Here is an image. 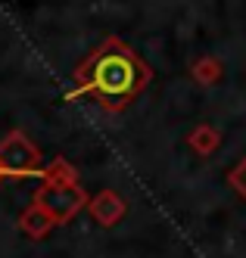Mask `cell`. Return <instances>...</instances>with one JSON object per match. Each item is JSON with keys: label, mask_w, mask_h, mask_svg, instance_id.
Masks as SVG:
<instances>
[{"label": "cell", "mask_w": 246, "mask_h": 258, "mask_svg": "<svg viewBox=\"0 0 246 258\" xmlns=\"http://www.w3.org/2000/svg\"><path fill=\"white\" fill-rule=\"evenodd\" d=\"M0 180H4V177H0Z\"/></svg>", "instance_id": "30bf717a"}, {"label": "cell", "mask_w": 246, "mask_h": 258, "mask_svg": "<svg viewBox=\"0 0 246 258\" xmlns=\"http://www.w3.org/2000/svg\"><path fill=\"white\" fill-rule=\"evenodd\" d=\"M87 212L100 227H116L128 212V202L116 190H100L93 199H87Z\"/></svg>", "instance_id": "277c9868"}, {"label": "cell", "mask_w": 246, "mask_h": 258, "mask_svg": "<svg viewBox=\"0 0 246 258\" xmlns=\"http://www.w3.org/2000/svg\"><path fill=\"white\" fill-rule=\"evenodd\" d=\"M190 78L196 81V84H203V87H212V84H218L221 81V75H224V66L215 59V56H200V59H193L190 62Z\"/></svg>", "instance_id": "52a82bcc"}, {"label": "cell", "mask_w": 246, "mask_h": 258, "mask_svg": "<svg viewBox=\"0 0 246 258\" xmlns=\"http://www.w3.org/2000/svg\"><path fill=\"white\" fill-rule=\"evenodd\" d=\"M87 193L78 187V183H53L44 180L41 187L34 190V206H41L56 224H69V221L78 215L81 209H87Z\"/></svg>", "instance_id": "3957f363"}, {"label": "cell", "mask_w": 246, "mask_h": 258, "mask_svg": "<svg viewBox=\"0 0 246 258\" xmlns=\"http://www.w3.org/2000/svg\"><path fill=\"white\" fill-rule=\"evenodd\" d=\"M228 183H231V187L246 199V156H243V159L234 165V168L228 171Z\"/></svg>", "instance_id": "9c48e42d"}, {"label": "cell", "mask_w": 246, "mask_h": 258, "mask_svg": "<svg viewBox=\"0 0 246 258\" xmlns=\"http://www.w3.org/2000/svg\"><path fill=\"white\" fill-rule=\"evenodd\" d=\"M41 150L22 131H10L0 140V177H41Z\"/></svg>", "instance_id": "7a4b0ae2"}, {"label": "cell", "mask_w": 246, "mask_h": 258, "mask_svg": "<svg viewBox=\"0 0 246 258\" xmlns=\"http://www.w3.org/2000/svg\"><path fill=\"white\" fill-rule=\"evenodd\" d=\"M187 146H190L196 156H212L218 146H221L218 127H212V124H196L193 131L187 134Z\"/></svg>", "instance_id": "8992f818"}, {"label": "cell", "mask_w": 246, "mask_h": 258, "mask_svg": "<svg viewBox=\"0 0 246 258\" xmlns=\"http://www.w3.org/2000/svg\"><path fill=\"white\" fill-rule=\"evenodd\" d=\"M53 227H56V221L41 206H34V202H31L22 215H19V230H22L25 236H31V239H44Z\"/></svg>", "instance_id": "5b68a950"}, {"label": "cell", "mask_w": 246, "mask_h": 258, "mask_svg": "<svg viewBox=\"0 0 246 258\" xmlns=\"http://www.w3.org/2000/svg\"><path fill=\"white\" fill-rule=\"evenodd\" d=\"M41 180H53V183H78V174L66 159H53L47 168L41 171Z\"/></svg>", "instance_id": "ba28073f"}, {"label": "cell", "mask_w": 246, "mask_h": 258, "mask_svg": "<svg viewBox=\"0 0 246 258\" xmlns=\"http://www.w3.org/2000/svg\"><path fill=\"white\" fill-rule=\"evenodd\" d=\"M72 100L75 97H90L97 100L100 109L106 112H122L134 103L146 84L153 81V69L140 56L137 50H131L119 38H106L93 47L87 56L78 62L72 75Z\"/></svg>", "instance_id": "6da1fadb"}]
</instances>
